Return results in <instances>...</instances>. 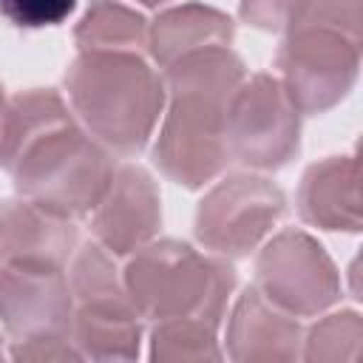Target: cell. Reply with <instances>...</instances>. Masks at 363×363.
Instances as JSON below:
<instances>
[{"instance_id":"15","label":"cell","mask_w":363,"mask_h":363,"mask_svg":"<svg viewBox=\"0 0 363 363\" xmlns=\"http://www.w3.org/2000/svg\"><path fill=\"white\" fill-rule=\"evenodd\" d=\"M230 34L233 26L224 14L204 6H184L156 20V28L150 34V48L162 65H170L173 60L190 51L230 43Z\"/></svg>"},{"instance_id":"18","label":"cell","mask_w":363,"mask_h":363,"mask_svg":"<svg viewBox=\"0 0 363 363\" xmlns=\"http://www.w3.org/2000/svg\"><path fill=\"white\" fill-rule=\"evenodd\" d=\"M306 0H244L241 14L261 28H289Z\"/></svg>"},{"instance_id":"16","label":"cell","mask_w":363,"mask_h":363,"mask_svg":"<svg viewBox=\"0 0 363 363\" xmlns=\"http://www.w3.org/2000/svg\"><path fill=\"white\" fill-rule=\"evenodd\" d=\"M77 40L82 48L94 51H125L130 45H139L145 40V20L125 6H116L111 0H96L94 9L85 14L82 26L77 28Z\"/></svg>"},{"instance_id":"2","label":"cell","mask_w":363,"mask_h":363,"mask_svg":"<svg viewBox=\"0 0 363 363\" xmlns=\"http://www.w3.org/2000/svg\"><path fill=\"white\" fill-rule=\"evenodd\" d=\"M173 105L156 145V164L184 187L213 179L227 147V108L241 79V60L224 45L190 51L167 65Z\"/></svg>"},{"instance_id":"9","label":"cell","mask_w":363,"mask_h":363,"mask_svg":"<svg viewBox=\"0 0 363 363\" xmlns=\"http://www.w3.org/2000/svg\"><path fill=\"white\" fill-rule=\"evenodd\" d=\"M258 286L269 303L312 315L337 298V275L326 252L303 233L278 235L258 261Z\"/></svg>"},{"instance_id":"10","label":"cell","mask_w":363,"mask_h":363,"mask_svg":"<svg viewBox=\"0 0 363 363\" xmlns=\"http://www.w3.org/2000/svg\"><path fill=\"white\" fill-rule=\"evenodd\" d=\"M0 318L23 343H60L71 332V301L60 269H0Z\"/></svg>"},{"instance_id":"13","label":"cell","mask_w":363,"mask_h":363,"mask_svg":"<svg viewBox=\"0 0 363 363\" xmlns=\"http://www.w3.org/2000/svg\"><path fill=\"white\" fill-rule=\"evenodd\" d=\"M298 207L309 224L354 233L360 227L354 159H329L312 164L303 176Z\"/></svg>"},{"instance_id":"8","label":"cell","mask_w":363,"mask_h":363,"mask_svg":"<svg viewBox=\"0 0 363 363\" xmlns=\"http://www.w3.org/2000/svg\"><path fill=\"white\" fill-rule=\"evenodd\" d=\"M281 213L284 196L275 184L252 176H235L201 201L196 233L218 252L247 255Z\"/></svg>"},{"instance_id":"7","label":"cell","mask_w":363,"mask_h":363,"mask_svg":"<svg viewBox=\"0 0 363 363\" xmlns=\"http://www.w3.org/2000/svg\"><path fill=\"white\" fill-rule=\"evenodd\" d=\"M227 147L247 164L281 167L298 150V108L267 74L238 88L227 108Z\"/></svg>"},{"instance_id":"17","label":"cell","mask_w":363,"mask_h":363,"mask_svg":"<svg viewBox=\"0 0 363 363\" xmlns=\"http://www.w3.org/2000/svg\"><path fill=\"white\" fill-rule=\"evenodd\" d=\"M77 0H0V14L20 28H45L60 26Z\"/></svg>"},{"instance_id":"1","label":"cell","mask_w":363,"mask_h":363,"mask_svg":"<svg viewBox=\"0 0 363 363\" xmlns=\"http://www.w3.org/2000/svg\"><path fill=\"white\" fill-rule=\"evenodd\" d=\"M0 162L28 201L65 218L91 213L113 179L108 156L45 91L14 99L0 130Z\"/></svg>"},{"instance_id":"19","label":"cell","mask_w":363,"mask_h":363,"mask_svg":"<svg viewBox=\"0 0 363 363\" xmlns=\"http://www.w3.org/2000/svg\"><path fill=\"white\" fill-rule=\"evenodd\" d=\"M0 130H3V96H0Z\"/></svg>"},{"instance_id":"3","label":"cell","mask_w":363,"mask_h":363,"mask_svg":"<svg viewBox=\"0 0 363 363\" xmlns=\"http://www.w3.org/2000/svg\"><path fill=\"white\" fill-rule=\"evenodd\" d=\"M286 94L303 113H320L346 96L360 65L357 0H306L278 54Z\"/></svg>"},{"instance_id":"20","label":"cell","mask_w":363,"mask_h":363,"mask_svg":"<svg viewBox=\"0 0 363 363\" xmlns=\"http://www.w3.org/2000/svg\"><path fill=\"white\" fill-rule=\"evenodd\" d=\"M142 3H147V6H153V3H162V0H142Z\"/></svg>"},{"instance_id":"5","label":"cell","mask_w":363,"mask_h":363,"mask_svg":"<svg viewBox=\"0 0 363 363\" xmlns=\"http://www.w3.org/2000/svg\"><path fill=\"white\" fill-rule=\"evenodd\" d=\"M130 303L139 315L156 320H207L218 323L233 269L196 255L187 244L162 241L142 250L128 272Z\"/></svg>"},{"instance_id":"14","label":"cell","mask_w":363,"mask_h":363,"mask_svg":"<svg viewBox=\"0 0 363 363\" xmlns=\"http://www.w3.org/2000/svg\"><path fill=\"white\" fill-rule=\"evenodd\" d=\"M230 340L235 357H295L298 323L275 312L258 289H247L233 315Z\"/></svg>"},{"instance_id":"12","label":"cell","mask_w":363,"mask_h":363,"mask_svg":"<svg viewBox=\"0 0 363 363\" xmlns=\"http://www.w3.org/2000/svg\"><path fill=\"white\" fill-rule=\"evenodd\" d=\"M94 218V233L113 252L136 250L159 224V196L150 176L139 167L113 173Z\"/></svg>"},{"instance_id":"6","label":"cell","mask_w":363,"mask_h":363,"mask_svg":"<svg viewBox=\"0 0 363 363\" xmlns=\"http://www.w3.org/2000/svg\"><path fill=\"white\" fill-rule=\"evenodd\" d=\"M79 298L77 343L91 357H133L139 349L136 306L116 284L113 267L99 247H85L74 264Z\"/></svg>"},{"instance_id":"11","label":"cell","mask_w":363,"mask_h":363,"mask_svg":"<svg viewBox=\"0 0 363 363\" xmlns=\"http://www.w3.org/2000/svg\"><path fill=\"white\" fill-rule=\"evenodd\" d=\"M77 233L65 216L34 201H11L0 218V261L6 267L60 269Z\"/></svg>"},{"instance_id":"4","label":"cell","mask_w":363,"mask_h":363,"mask_svg":"<svg viewBox=\"0 0 363 363\" xmlns=\"http://www.w3.org/2000/svg\"><path fill=\"white\" fill-rule=\"evenodd\" d=\"M77 113L88 128L122 153L147 142L159 116L162 79L130 51H88L65 74Z\"/></svg>"}]
</instances>
